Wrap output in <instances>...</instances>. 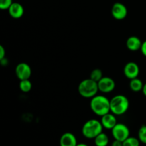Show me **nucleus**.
I'll list each match as a JSON object with an SVG mask.
<instances>
[{
    "label": "nucleus",
    "mask_w": 146,
    "mask_h": 146,
    "mask_svg": "<svg viewBox=\"0 0 146 146\" xmlns=\"http://www.w3.org/2000/svg\"><path fill=\"white\" fill-rule=\"evenodd\" d=\"M6 51L3 46H0V60L6 58Z\"/></svg>",
    "instance_id": "21"
},
{
    "label": "nucleus",
    "mask_w": 146,
    "mask_h": 146,
    "mask_svg": "<svg viewBox=\"0 0 146 146\" xmlns=\"http://www.w3.org/2000/svg\"><path fill=\"white\" fill-rule=\"evenodd\" d=\"M143 42L138 37L133 36H130L126 41V47L131 51H137L141 50Z\"/></svg>",
    "instance_id": "13"
},
{
    "label": "nucleus",
    "mask_w": 146,
    "mask_h": 146,
    "mask_svg": "<svg viewBox=\"0 0 146 146\" xmlns=\"http://www.w3.org/2000/svg\"><path fill=\"white\" fill-rule=\"evenodd\" d=\"M103 127L101 121L96 119L87 121L82 127V135L88 139H94L98 135L103 132Z\"/></svg>",
    "instance_id": "3"
},
{
    "label": "nucleus",
    "mask_w": 146,
    "mask_h": 146,
    "mask_svg": "<svg viewBox=\"0 0 146 146\" xmlns=\"http://www.w3.org/2000/svg\"><path fill=\"white\" fill-rule=\"evenodd\" d=\"M94 140L96 146H107L109 143V138L107 134L104 132L97 135Z\"/></svg>",
    "instance_id": "14"
},
{
    "label": "nucleus",
    "mask_w": 146,
    "mask_h": 146,
    "mask_svg": "<svg viewBox=\"0 0 146 146\" xmlns=\"http://www.w3.org/2000/svg\"><path fill=\"white\" fill-rule=\"evenodd\" d=\"M111 146H123V142L122 141L114 139V141L112 142Z\"/></svg>",
    "instance_id": "23"
},
{
    "label": "nucleus",
    "mask_w": 146,
    "mask_h": 146,
    "mask_svg": "<svg viewBox=\"0 0 146 146\" xmlns=\"http://www.w3.org/2000/svg\"><path fill=\"white\" fill-rule=\"evenodd\" d=\"M91 111L98 116H103L111 112L110 100L102 95H96L93 97L90 102Z\"/></svg>",
    "instance_id": "1"
},
{
    "label": "nucleus",
    "mask_w": 146,
    "mask_h": 146,
    "mask_svg": "<svg viewBox=\"0 0 146 146\" xmlns=\"http://www.w3.org/2000/svg\"><path fill=\"white\" fill-rule=\"evenodd\" d=\"M32 88V84L29 79L21 80L19 83V89L24 93L29 92Z\"/></svg>",
    "instance_id": "16"
},
{
    "label": "nucleus",
    "mask_w": 146,
    "mask_h": 146,
    "mask_svg": "<svg viewBox=\"0 0 146 146\" xmlns=\"http://www.w3.org/2000/svg\"><path fill=\"white\" fill-rule=\"evenodd\" d=\"M98 91V83L90 78L83 80L78 84V91L84 98H92L97 95Z\"/></svg>",
    "instance_id": "4"
},
{
    "label": "nucleus",
    "mask_w": 146,
    "mask_h": 146,
    "mask_svg": "<svg viewBox=\"0 0 146 146\" xmlns=\"http://www.w3.org/2000/svg\"><path fill=\"white\" fill-rule=\"evenodd\" d=\"M12 3L13 0H0V9L2 10L8 9Z\"/></svg>",
    "instance_id": "20"
},
{
    "label": "nucleus",
    "mask_w": 146,
    "mask_h": 146,
    "mask_svg": "<svg viewBox=\"0 0 146 146\" xmlns=\"http://www.w3.org/2000/svg\"><path fill=\"white\" fill-rule=\"evenodd\" d=\"M143 94H144V96L146 97V83L145 84H144V86H143Z\"/></svg>",
    "instance_id": "24"
},
{
    "label": "nucleus",
    "mask_w": 146,
    "mask_h": 146,
    "mask_svg": "<svg viewBox=\"0 0 146 146\" xmlns=\"http://www.w3.org/2000/svg\"><path fill=\"white\" fill-rule=\"evenodd\" d=\"M111 134L115 140L123 142L130 136V130L125 124L118 123L111 130Z\"/></svg>",
    "instance_id": "5"
},
{
    "label": "nucleus",
    "mask_w": 146,
    "mask_h": 146,
    "mask_svg": "<svg viewBox=\"0 0 146 146\" xmlns=\"http://www.w3.org/2000/svg\"><path fill=\"white\" fill-rule=\"evenodd\" d=\"M138 138L141 143L146 145V125H143L139 128L138 133Z\"/></svg>",
    "instance_id": "19"
},
{
    "label": "nucleus",
    "mask_w": 146,
    "mask_h": 146,
    "mask_svg": "<svg viewBox=\"0 0 146 146\" xmlns=\"http://www.w3.org/2000/svg\"><path fill=\"white\" fill-rule=\"evenodd\" d=\"M140 145L141 141L139 139L133 136H129L123 142V146H140Z\"/></svg>",
    "instance_id": "17"
},
{
    "label": "nucleus",
    "mask_w": 146,
    "mask_h": 146,
    "mask_svg": "<svg viewBox=\"0 0 146 146\" xmlns=\"http://www.w3.org/2000/svg\"><path fill=\"white\" fill-rule=\"evenodd\" d=\"M104 77L103 76V72L101 69L99 68H95V69L93 70L92 71L90 74V78H91L92 80L95 81L96 82L98 83L101 78Z\"/></svg>",
    "instance_id": "18"
},
{
    "label": "nucleus",
    "mask_w": 146,
    "mask_h": 146,
    "mask_svg": "<svg viewBox=\"0 0 146 146\" xmlns=\"http://www.w3.org/2000/svg\"><path fill=\"white\" fill-rule=\"evenodd\" d=\"M78 142H77L76 137L72 133H65L60 138V146H76Z\"/></svg>",
    "instance_id": "12"
},
{
    "label": "nucleus",
    "mask_w": 146,
    "mask_h": 146,
    "mask_svg": "<svg viewBox=\"0 0 146 146\" xmlns=\"http://www.w3.org/2000/svg\"><path fill=\"white\" fill-rule=\"evenodd\" d=\"M98 86L99 91L104 94H108L115 89V82L111 77L104 76L98 82Z\"/></svg>",
    "instance_id": "6"
},
{
    "label": "nucleus",
    "mask_w": 146,
    "mask_h": 146,
    "mask_svg": "<svg viewBox=\"0 0 146 146\" xmlns=\"http://www.w3.org/2000/svg\"><path fill=\"white\" fill-rule=\"evenodd\" d=\"M101 123L104 128L107 130H112L115 125L118 123L115 115L111 112L101 116Z\"/></svg>",
    "instance_id": "10"
},
{
    "label": "nucleus",
    "mask_w": 146,
    "mask_h": 146,
    "mask_svg": "<svg viewBox=\"0 0 146 146\" xmlns=\"http://www.w3.org/2000/svg\"><path fill=\"white\" fill-rule=\"evenodd\" d=\"M143 86L144 84L143 83V81L138 78H135L131 79L129 84L130 88L133 92H140V91H142Z\"/></svg>",
    "instance_id": "15"
},
{
    "label": "nucleus",
    "mask_w": 146,
    "mask_h": 146,
    "mask_svg": "<svg viewBox=\"0 0 146 146\" xmlns=\"http://www.w3.org/2000/svg\"><path fill=\"white\" fill-rule=\"evenodd\" d=\"M15 74L20 81L29 79L31 75V68L27 63H19L15 68Z\"/></svg>",
    "instance_id": "8"
},
{
    "label": "nucleus",
    "mask_w": 146,
    "mask_h": 146,
    "mask_svg": "<svg viewBox=\"0 0 146 146\" xmlns=\"http://www.w3.org/2000/svg\"><path fill=\"white\" fill-rule=\"evenodd\" d=\"M123 74L125 77L130 80L138 78L140 74L139 66L136 63L133 62V61L127 63L123 68Z\"/></svg>",
    "instance_id": "9"
},
{
    "label": "nucleus",
    "mask_w": 146,
    "mask_h": 146,
    "mask_svg": "<svg viewBox=\"0 0 146 146\" xmlns=\"http://www.w3.org/2000/svg\"><path fill=\"white\" fill-rule=\"evenodd\" d=\"M111 112L115 115H122L129 108V100L124 95H116L110 100Z\"/></svg>",
    "instance_id": "2"
},
{
    "label": "nucleus",
    "mask_w": 146,
    "mask_h": 146,
    "mask_svg": "<svg viewBox=\"0 0 146 146\" xmlns=\"http://www.w3.org/2000/svg\"><path fill=\"white\" fill-rule=\"evenodd\" d=\"M111 14L115 19L123 20L128 15V9L123 3L116 2L112 6Z\"/></svg>",
    "instance_id": "7"
},
{
    "label": "nucleus",
    "mask_w": 146,
    "mask_h": 146,
    "mask_svg": "<svg viewBox=\"0 0 146 146\" xmlns=\"http://www.w3.org/2000/svg\"><path fill=\"white\" fill-rule=\"evenodd\" d=\"M76 146H88L87 144L84 143H78L76 145Z\"/></svg>",
    "instance_id": "25"
},
{
    "label": "nucleus",
    "mask_w": 146,
    "mask_h": 146,
    "mask_svg": "<svg viewBox=\"0 0 146 146\" xmlns=\"http://www.w3.org/2000/svg\"><path fill=\"white\" fill-rule=\"evenodd\" d=\"M141 52H142L143 55L145 57H146V41L143 42L142 46H141Z\"/></svg>",
    "instance_id": "22"
},
{
    "label": "nucleus",
    "mask_w": 146,
    "mask_h": 146,
    "mask_svg": "<svg viewBox=\"0 0 146 146\" xmlns=\"http://www.w3.org/2000/svg\"><path fill=\"white\" fill-rule=\"evenodd\" d=\"M8 12L10 17L14 19H20L24 14V7L20 3L13 2L8 9Z\"/></svg>",
    "instance_id": "11"
}]
</instances>
